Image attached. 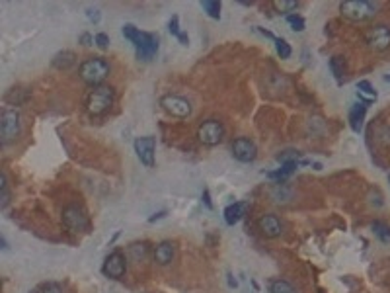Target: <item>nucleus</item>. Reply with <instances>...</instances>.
I'll use <instances>...</instances> for the list:
<instances>
[{
    "mask_svg": "<svg viewBox=\"0 0 390 293\" xmlns=\"http://www.w3.org/2000/svg\"><path fill=\"white\" fill-rule=\"evenodd\" d=\"M388 180H390V174H388Z\"/></svg>",
    "mask_w": 390,
    "mask_h": 293,
    "instance_id": "nucleus-43",
    "label": "nucleus"
},
{
    "mask_svg": "<svg viewBox=\"0 0 390 293\" xmlns=\"http://www.w3.org/2000/svg\"><path fill=\"white\" fill-rule=\"evenodd\" d=\"M20 112L6 108L0 115V137H2V145H8L12 141H16L20 135Z\"/></svg>",
    "mask_w": 390,
    "mask_h": 293,
    "instance_id": "nucleus-4",
    "label": "nucleus"
},
{
    "mask_svg": "<svg viewBox=\"0 0 390 293\" xmlns=\"http://www.w3.org/2000/svg\"><path fill=\"white\" fill-rule=\"evenodd\" d=\"M298 166H300V160H298V162H285V164H281L279 170H275V172H269V174H267V178L277 180L279 184H281V182H285V180H287Z\"/></svg>",
    "mask_w": 390,
    "mask_h": 293,
    "instance_id": "nucleus-17",
    "label": "nucleus"
},
{
    "mask_svg": "<svg viewBox=\"0 0 390 293\" xmlns=\"http://www.w3.org/2000/svg\"><path fill=\"white\" fill-rule=\"evenodd\" d=\"M30 293H41V291H37V289H31Z\"/></svg>",
    "mask_w": 390,
    "mask_h": 293,
    "instance_id": "nucleus-42",
    "label": "nucleus"
},
{
    "mask_svg": "<svg viewBox=\"0 0 390 293\" xmlns=\"http://www.w3.org/2000/svg\"><path fill=\"white\" fill-rule=\"evenodd\" d=\"M168 30H170V33H172L174 37H180V35H182V30H180V18H178V16H172V18H170V22H168Z\"/></svg>",
    "mask_w": 390,
    "mask_h": 293,
    "instance_id": "nucleus-32",
    "label": "nucleus"
},
{
    "mask_svg": "<svg viewBox=\"0 0 390 293\" xmlns=\"http://www.w3.org/2000/svg\"><path fill=\"white\" fill-rule=\"evenodd\" d=\"M71 65H74V53L72 51L57 53L55 59H53V67H55V69H69Z\"/></svg>",
    "mask_w": 390,
    "mask_h": 293,
    "instance_id": "nucleus-18",
    "label": "nucleus"
},
{
    "mask_svg": "<svg viewBox=\"0 0 390 293\" xmlns=\"http://www.w3.org/2000/svg\"><path fill=\"white\" fill-rule=\"evenodd\" d=\"M160 106L164 108V112H168L170 115H176V117H187L191 114V104L189 100H185L182 96L176 94H166L160 98Z\"/></svg>",
    "mask_w": 390,
    "mask_h": 293,
    "instance_id": "nucleus-9",
    "label": "nucleus"
},
{
    "mask_svg": "<svg viewBox=\"0 0 390 293\" xmlns=\"http://www.w3.org/2000/svg\"><path fill=\"white\" fill-rule=\"evenodd\" d=\"M298 158H300V153H297V151H285V153L279 155L277 160L281 164H285V162H298Z\"/></svg>",
    "mask_w": 390,
    "mask_h": 293,
    "instance_id": "nucleus-30",
    "label": "nucleus"
},
{
    "mask_svg": "<svg viewBox=\"0 0 390 293\" xmlns=\"http://www.w3.org/2000/svg\"><path fill=\"white\" fill-rule=\"evenodd\" d=\"M62 225L71 231V233H84V231H88L90 221H88L86 211H84L80 205L71 203V205H67V207L62 210Z\"/></svg>",
    "mask_w": 390,
    "mask_h": 293,
    "instance_id": "nucleus-5",
    "label": "nucleus"
},
{
    "mask_svg": "<svg viewBox=\"0 0 390 293\" xmlns=\"http://www.w3.org/2000/svg\"><path fill=\"white\" fill-rule=\"evenodd\" d=\"M86 16H88V20L94 22V24L100 22V10H98V8H88V10H86Z\"/></svg>",
    "mask_w": 390,
    "mask_h": 293,
    "instance_id": "nucleus-34",
    "label": "nucleus"
},
{
    "mask_svg": "<svg viewBox=\"0 0 390 293\" xmlns=\"http://www.w3.org/2000/svg\"><path fill=\"white\" fill-rule=\"evenodd\" d=\"M94 43H96L100 49H107V47H110V35L103 32L96 33V35H94Z\"/></svg>",
    "mask_w": 390,
    "mask_h": 293,
    "instance_id": "nucleus-31",
    "label": "nucleus"
},
{
    "mask_svg": "<svg viewBox=\"0 0 390 293\" xmlns=\"http://www.w3.org/2000/svg\"><path fill=\"white\" fill-rule=\"evenodd\" d=\"M297 6H298V2H295V0H273V8H275V12H279V14L295 10Z\"/></svg>",
    "mask_w": 390,
    "mask_h": 293,
    "instance_id": "nucleus-25",
    "label": "nucleus"
},
{
    "mask_svg": "<svg viewBox=\"0 0 390 293\" xmlns=\"http://www.w3.org/2000/svg\"><path fill=\"white\" fill-rule=\"evenodd\" d=\"M110 63L102 57H90L78 67V74L86 84L90 86H102V82L110 76Z\"/></svg>",
    "mask_w": 390,
    "mask_h": 293,
    "instance_id": "nucleus-1",
    "label": "nucleus"
},
{
    "mask_svg": "<svg viewBox=\"0 0 390 293\" xmlns=\"http://www.w3.org/2000/svg\"><path fill=\"white\" fill-rule=\"evenodd\" d=\"M139 32H141V30H139L135 24H125L123 28H121V33H123V37H125V39H129L131 43H133V39L137 37V33H139Z\"/></svg>",
    "mask_w": 390,
    "mask_h": 293,
    "instance_id": "nucleus-29",
    "label": "nucleus"
},
{
    "mask_svg": "<svg viewBox=\"0 0 390 293\" xmlns=\"http://www.w3.org/2000/svg\"><path fill=\"white\" fill-rule=\"evenodd\" d=\"M203 201L209 210H213V201H211V196H209V190H203Z\"/></svg>",
    "mask_w": 390,
    "mask_h": 293,
    "instance_id": "nucleus-36",
    "label": "nucleus"
},
{
    "mask_svg": "<svg viewBox=\"0 0 390 293\" xmlns=\"http://www.w3.org/2000/svg\"><path fill=\"white\" fill-rule=\"evenodd\" d=\"M287 22H289V26H291L293 32H305V28H307L305 18L298 16V14H291V16H287Z\"/></svg>",
    "mask_w": 390,
    "mask_h": 293,
    "instance_id": "nucleus-26",
    "label": "nucleus"
},
{
    "mask_svg": "<svg viewBox=\"0 0 390 293\" xmlns=\"http://www.w3.org/2000/svg\"><path fill=\"white\" fill-rule=\"evenodd\" d=\"M41 293H62V287L57 282H47L41 285Z\"/></svg>",
    "mask_w": 390,
    "mask_h": 293,
    "instance_id": "nucleus-33",
    "label": "nucleus"
},
{
    "mask_svg": "<svg viewBox=\"0 0 390 293\" xmlns=\"http://www.w3.org/2000/svg\"><path fill=\"white\" fill-rule=\"evenodd\" d=\"M113 100H115V92H113L112 86H98L94 88L92 92L88 94V100H86V108L92 115H103L110 108L113 106Z\"/></svg>",
    "mask_w": 390,
    "mask_h": 293,
    "instance_id": "nucleus-3",
    "label": "nucleus"
},
{
    "mask_svg": "<svg viewBox=\"0 0 390 293\" xmlns=\"http://www.w3.org/2000/svg\"><path fill=\"white\" fill-rule=\"evenodd\" d=\"M330 71L336 76V80L341 82L343 76H345V63H343V59L341 57H332L330 59Z\"/></svg>",
    "mask_w": 390,
    "mask_h": 293,
    "instance_id": "nucleus-20",
    "label": "nucleus"
},
{
    "mask_svg": "<svg viewBox=\"0 0 390 293\" xmlns=\"http://www.w3.org/2000/svg\"><path fill=\"white\" fill-rule=\"evenodd\" d=\"M146 252H148V244L146 242H133L129 246V256L133 258L135 262H141L146 258Z\"/></svg>",
    "mask_w": 390,
    "mask_h": 293,
    "instance_id": "nucleus-21",
    "label": "nucleus"
},
{
    "mask_svg": "<svg viewBox=\"0 0 390 293\" xmlns=\"http://www.w3.org/2000/svg\"><path fill=\"white\" fill-rule=\"evenodd\" d=\"M384 80H386V82H390V74H384Z\"/></svg>",
    "mask_w": 390,
    "mask_h": 293,
    "instance_id": "nucleus-41",
    "label": "nucleus"
},
{
    "mask_svg": "<svg viewBox=\"0 0 390 293\" xmlns=\"http://www.w3.org/2000/svg\"><path fill=\"white\" fill-rule=\"evenodd\" d=\"M367 45L373 51H386L390 47V28L375 26L367 32Z\"/></svg>",
    "mask_w": 390,
    "mask_h": 293,
    "instance_id": "nucleus-12",
    "label": "nucleus"
},
{
    "mask_svg": "<svg viewBox=\"0 0 390 293\" xmlns=\"http://www.w3.org/2000/svg\"><path fill=\"white\" fill-rule=\"evenodd\" d=\"M373 231H375V235H377L382 242L390 241V227L386 225V223H382V221H375V223H373Z\"/></svg>",
    "mask_w": 390,
    "mask_h": 293,
    "instance_id": "nucleus-24",
    "label": "nucleus"
},
{
    "mask_svg": "<svg viewBox=\"0 0 390 293\" xmlns=\"http://www.w3.org/2000/svg\"><path fill=\"white\" fill-rule=\"evenodd\" d=\"M269 293H298V291L287 280L277 278V280H271V282H269Z\"/></svg>",
    "mask_w": 390,
    "mask_h": 293,
    "instance_id": "nucleus-19",
    "label": "nucleus"
},
{
    "mask_svg": "<svg viewBox=\"0 0 390 293\" xmlns=\"http://www.w3.org/2000/svg\"><path fill=\"white\" fill-rule=\"evenodd\" d=\"M80 43L88 47V45H92V43H94V37L90 35V33H82V35H80Z\"/></svg>",
    "mask_w": 390,
    "mask_h": 293,
    "instance_id": "nucleus-35",
    "label": "nucleus"
},
{
    "mask_svg": "<svg viewBox=\"0 0 390 293\" xmlns=\"http://www.w3.org/2000/svg\"><path fill=\"white\" fill-rule=\"evenodd\" d=\"M135 153L139 160L143 162L146 168L154 166V155H156V139L154 137H139L135 139Z\"/></svg>",
    "mask_w": 390,
    "mask_h": 293,
    "instance_id": "nucleus-11",
    "label": "nucleus"
},
{
    "mask_svg": "<svg viewBox=\"0 0 390 293\" xmlns=\"http://www.w3.org/2000/svg\"><path fill=\"white\" fill-rule=\"evenodd\" d=\"M367 108L369 106L365 104H353L351 110H349V125L355 133H361L363 131V121H365V114H367Z\"/></svg>",
    "mask_w": 390,
    "mask_h": 293,
    "instance_id": "nucleus-15",
    "label": "nucleus"
},
{
    "mask_svg": "<svg viewBox=\"0 0 390 293\" xmlns=\"http://www.w3.org/2000/svg\"><path fill=\"white\" fill-rule=\"evenodd\" d=\"M164 215H166V211H160V213H156V215H154V217H150L148 221H150V223H154V221L160 219V217H164Z\"/></svg>",
    "mask_w": 390,
    "mask_h": 293,
    "instance_id": "nucleus-40",
    "label": "nucleus"
},
{
    "mask_svg": "<svg viewBox=\"0 0 390 293\" xmlns=\"http://www.w3.org/2000/svg\"><path fill=\"white\" fill-rule=\"evenodd\" d=\"M257 227L262 231V235H266L267 239H275V237H279V235L283 233V223L279 221L277 215H271V213L259 217Z\"/></svg>",
    "mask_w": 390,
    "mask_h": 293,
    "instance_id": "nucleus-13",
    "label": "nucleus"
},
{
    "mask_svg": "<svg viewBox=\"0 0 390 293\" xmlns=\"http://www.w3.org/2000/svg\"><path fill=\"white\" fill-rule=\"evenodd\" d=\"M201 8H203V12H205L209 18L221 20V2H216V0H205V2H201Z\"/></svg>",
    "mask_w": 390,
    "mask_h": 293,
    "instance_id": "nucleus-22",
    "label": "nucleus"
},
{
    "mask_svg": "<svg viewBox=\"0 0 390 293\" xmlns=\"http://www.w3.org/2000/svg\"><path fill=\"white\" fill-rule=\"evenodd\" d=\"M275 49H277V55L281 57V59H289L291 53H293L291 45H289L285 39H275Z\"/></svg>",
    "mask_w": 390,
    "mask_h": 293,
    "instance_id": "nucleus-27",
    "label": "nucleus"
},
{
    "mask_svg": "<svg viewBox=\"0 0 390 293\" xmlns=\"http://www.w3.org/2000/svg\"><path fill=\"white\" fill-rule=\"evenodd\" d=\"M244 211H246V203L244 201H236V203H230L228 207L225 210V221H226V225H236L238 221L242 219V215H244Z\"/></svg>",
    "mask_w": 390,
    "mask_h": 293,
    "instance_id": "nucleus-16",
    "label": "nucleus"
},
{
    "mask_svg": "<svg viewBox=\"0 0 390 293\" xmlns=\"http://www.w3.org/2000/svg\"><path fill=\"white\" fill-rule=\"evenodd\" d=\"M20 90H21V88H12L10 92L6 94V102H10V104H16V106H20L21 102H26V100L30 98V94H28V96H20Z\"/></svg>",
    "mask_w": 390,
    "mask_h": 293,
    "instance_id": "nucleus-28",
    "label": "nucleus"
},
{
    "mask_svg": "<svg viewBox=\"0 0 390 293\" xmlns=\"http://www.w3.org/2000/svg\"><path fill=\"white\" fill-rule=\"evenodd\" d=\"M8 201H10V192H8V182H6V174L2 172V174H0V207H2V210H6Z\"/></svg>",
    "mask_w": 390,
    "mask_h": 293,
    "instance_id": "nucleus-23",
    "label": "nucleus"
},
{
    "mask_svg": "<svg viewBox=\"0 0 390 293\" xmlns=\"http://www.w3.org/2000/svg\"><path fill=\"white\" fill-rule=\"evenodd\" d=\"M102 272L112 280H121L125 272H127V258H125L123 252L113 250L112 254H107L105 260H103Z\"/></svg>",
    "mask_w": 390,
    "mask_h": 293,
    "instance_id": "nucleus-8",
    "label": "nucleus"
},
{
    "mask_svg": "<svg viewBox=\"0 0 390 293\" xmlns=\"http://www.w3.org/2000/svg\"><path fill=\"white\" fill-rule=\"evenodd\" d=\"M178 39L182 41V45H187V43H189V37H187V33H184V32H182V35H180Z\"/></svg>",
    "mask_w": 390,
    "mask_h": 293,
    "instance_id": "nucleus-39",
    "label": "nucleus"
},
{
    "mask_svg": "<svg viewBox=\"0 0 390 293\" xmlns=\"http://www.w3.org/2000/svg\"><path fill=\"white\" fill-rule=\"evenodd\" d=\"M256 30H257V32H259V33H262V35H266L267 39H273V41H275V39H277V37H275V35H273V33H271V32H267V30H264V28H259V26H257Z\"/></svg>",
    "mask_w": 390,
    "mask_h": 293,
    "instance_id": "nucleus-37",
    "label": "nucleus"
},
{
    "mask_svg": "<svg viewBox=\"0 0 390 293\" xmlns=\"http://www.w3.org/2000/svg\"><path fill=\"white\" fill-rule=\"evenodd\" d=\"M377 8H379V4L369 2V0H348V2L339 4L341 16L351 22H367L375 18Z\"/></svg>",
    "mask_w": 390,
    "mask_h": 293,
    "instance_id": "nucleus-2",
    "label": "nucleus"
},
{
    "mask_svg": "<svg viewBox=\"0 0 390 293\" xmlns=\"http://www.w3.org/2000/svg\"><path fill=\"white\" fill-rule=\"evenodd\" d=\"M197 137H199V143H203L205 146H215L223 141L225 127L216 119H207L197 129Z\"/></svg>",
    "mask_w": 390,
    "mask_h": 293,
    "instance_id": "nucleus-7",
    "label": "nucleus"
},
{
    "mask_svg": "<svg viewBox=\"0 0 390 293\" xmlns=\"http://www.w3.org/2000/svg\"><path fill=\"white\" fill-rule=\"evenodd\" d=\"M226 278H228V285H230V287H238V282L234 280V276H232V274L228 272L226 274Z\"/></svg>",
    "mask_w": 390,
    "mask_h": 293,
    "instance_id": "nucleus-38",
    "label": "nucleus"
},
{
    "mask_svg": "<svg viewBox=\"0 0 390 293\" xmlns=\"http://www.w3.org/2000/svg\"><path fill=\"white\" fill-rule=\"evenodd\" d=\"M232 157L236 158L238 162H254L257 157V146L254 141H250L246 137H238L232 141Z\"/></svg>",
    "mask_w": 390,
    "mask_h": 293,
    "instance_id": "nucleus-10",
    "label": "nucleus"
},
{
    "mask_svg": "<svg viewBox=\"0 0 390 293\" xmlns=\"http://www.w3.org/2000/svg\"><path fill=\"white\" fill-rule=\"evenodd\" d=\"M133 45L141 61H150L158 53V35L150 32H139L133 39Z\"/></svg>",
    "mask_w": 390,
    "mask_h": 293,
    "instance_id": "nucleus-6",
    "label": "nucleus"
},
{
    "mask_svg": "<svg viewBox=\"0 0 390 293\" xmlns=\"http://www.w3.org/2000/svg\"><path fill=\"white\" fill-rule=\"evenodd\" d=\"M176 254V244L172 241H162L156 248H154V262L160 266H168L174 260Z\"/></svg>",
    "mask_w": 390,
    "mask_h": 293,
    "instance_id": "nucleus-14",
    "label": "nucleus"
}]
</instances>
